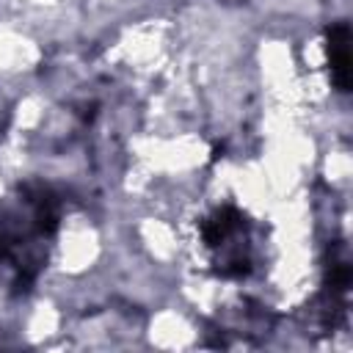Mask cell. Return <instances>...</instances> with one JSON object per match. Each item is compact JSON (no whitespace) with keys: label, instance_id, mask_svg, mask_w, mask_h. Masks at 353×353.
Returning <instances> with one entry per match:
<instances>
[{"label":"cell","instance_id":"1","mask_svg":"<svg viewBox=\"0 0 353 353\" xmlns=\"http://www.w3.org/2000/svg\"><path fill=\"white\" fill-rule=\"evenodd\" d=\"M328 63H331V77L339 91L350 88V28L345 22H336L328 28Z\"/></svg>","mask_w":353,"mask_h":353}]
</instances>
